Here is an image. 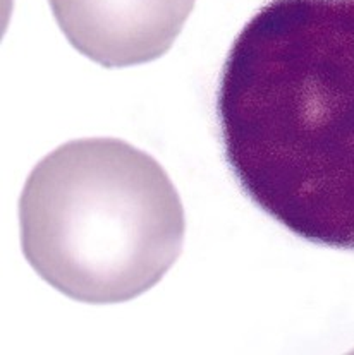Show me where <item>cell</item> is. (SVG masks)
I'll return each mask as SVG.
<instances>
[{"mask_svg":"<svg viewBox=\"0 0 354 355\" xmlns=\"http://www.w3.org/2000/svg\"><path fill=\"white\" fill-rule=\"evenodd\" d=\"M21 248L56 291L119 304L179 258L184 208L160 163L119 139H78L47 155L19 199Z\"/></svg>","mask_w":354,"mask_h":355,"instance_id":"cell-2","label":"cell"},{"mask_svg":"<svg viewBox=\"0 0 354 355\" xmlns=\"http://www.w3.org/2000/svg\"><path fill=\"white\" fill-rule=\"evenodd\" d=\"M78 52L103 67H129L164 55L196 0H49Z\"/></svg>","mask_w":354,"mask_h":355,"instance_id":"cell-3","label":"cell"},{"mask_svg":"<svg viewBox=\"0 0 354 355\" xmlns=\"http://www.w3.org/2000/svg\"><path fill=\"white\" fill-rule=\"evenodd\" d=\"M217 121L262 211L354 252V0H267L230 46Z\"/></svg>","mask_w":354,"mask_h":355,"instance_id":"cell-1","label":"cell"}]
</instances>
